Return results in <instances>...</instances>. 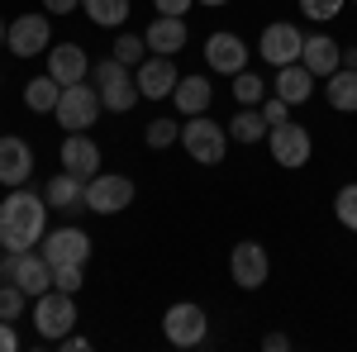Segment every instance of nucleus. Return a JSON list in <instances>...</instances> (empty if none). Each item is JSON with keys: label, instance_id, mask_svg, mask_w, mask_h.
<instances>
[{"label": "nucleus", "instance_id": "20", "mask_svg": "<svg viewBox=\"0 0 357 352\" xmlns=\"http://www.w3.org/2000/svg\"><path fill=\"white\" fill-rule=\"evenodd\" d=\"M272 95H281L286 105L296 109L314 95V72L305 62H291V67H276V82H272Z\"/></svg>", "mask_w": 357, "mask_h": 352}, {"label": "nucleus", "instance_id": "45", "mask_svg": "<svg viewBox=\"0 0 357 352\" xmlns=\"http://www.w3.org/2000/svg\"><path fill=\"white\" fill-rule=\"evenodd\" d=\"M353 5H357V0H353Z\"/></svg>", "mask_w": 357, "mask_h": 352}, {"label": "nucleus", "instance_id": "38", "mask_svg": "<svg viewBox=\"0 0 357 352\" xmlns=\"http://www.w3.org/2000/svg\"><path fill=\"white\" fill-rule=\"evenodd\" d=\"M191 5H195V0H153V10H158V15H186Z\"/></svg>", "mask_w": 357, "mask_h": 352}, {"label": "nucleus", "instance_id": "26", "mask_svg": "<svg viewBox=\"0 0 357 352\" xmlns=\"http://www.w3.org/2000/svg\"><path fill=\"white\" fill-rule=\"evenodd\" d=\"M82 10L91 15V24L100 29H119L129 20V0H82Z\"/></svg>", "mask_w": 357, "mask_h": 352}, {"label": "nucleus", "instance_id": "16", "mask_svg": "<svg viewBox=\"0 0 357 352\" xmlns=\"http://www.w3.org/2000/svg\"><path fill=\"white\" fill-rule=\"evenodd\" d=\"M143 38H148V53L176 57L181 48H186V38H191V29H186V15H158L153 24L143 29Z\"/></svg>", "mask_w": 357, "mask_h": 352}, {"label": "nucleus", "instance_id": "5", "mask_svg": "<svg viewBox=\"0 0 357 352\" xmlns=\"http://www.w3.org/2000/svg\"><path fill=\"white\" fill-rule=\"evenodd\" d=\"M33 328H38V338L43 343H57V338H67L72 328H77V300L67 296V291H43V296L33 300Z\"/></svg>", "mask_w": 357, "mask_h": 352}, {"label": "nucleus", "instance_id": "36", "mask_svg": "<svg viewBox=\"0 0 357 352\" xmlns=\"http://www.w3.org/2000/svg\"><path fill=\"white\" fill-rule=\"evenodd\" d=\"M262 119H267V129H276V124H286V119H291V105H286V100H281V95H272V91H267V100H262Z\"/></svg>", "mask_w": 357, "mask_h": 352}, {"label": "nucleus", "instance_id": "17", "mask_svg": "<svg viewBox=\"0 0 357 352\" xmlns=\"http://www.w3.org/2000/svg\"><path fill=\"white\" fill-rule=\"evenodd\" d=\"M205 62H210L215 72H224V77H234V72H243V67H248V43L238 38V33L220 29V33L205 38Z\"/></svg>", "mask_w": 357, "mask_h": 352}, {"label": "nucleus", "instance_id": "40", "mask_svg": "<svg viewBox=\"0 0 357 352\" xmlns=\"http://www.w3.org/2000/svg\"><path fill=\"white\" fill-rule=\"evenodd\" d=\"M43 10L48 15H72V10H82V0H43Z\"/></svg>", "mask_w": 357, "mask_h": 352}, {"label": "nucleus", "instance_id": "35", "mask_svg": "<svg viewBox=\"0 0 357 352\" xmlns=\"http://www.w3.org/2000/svg\"><path fill=\"white\" fill-rule=\"evenodd\" d=\"M86 267H77V262H67V267H53V286L57 291H67V296H77V291H82L86 281Z\"/></svg>", "mask_w": 357, "mask_h": 352}, {"label": "nucleus", "instance_id": "31", "mask_svg": "<svg viewBox=\"0 0 357 352\" xmlns=\"http://www.w3.org/2000/svg\"><path fill=\"white\" fill-rule=\"evenodd\" d=\"M143 143H148V148H172V143H181V124H176V119H153V124L143 129Z\"/></svg>", "mask_w": 357, "mask_h": 352}, {"label": "nucleus", "instance_id": "15", "mask_svg": "<svg viewBox=\"0 0 357 352\" xmlns=\"http://www.w3.org/2000/svg\"><path fill=\"white\" fill-rule=\"evenodd\" d=\"M33 176V148L20 134H0V186H24Z\"/></svg>", "mask_w": 357, "mask_h": 352}, {"label": "nucleus", "instance_id": "30", "mask_svg": "<svg viewBox=\"0 0 357 352\" xmlns=\"http://www.w3.org/2000/svg\"><path fill=\"white\" fill-rule=\"evenodd\" d=\"M114 82H129V67L119 62V57H100V62H91V86L96 91H105Z\"/></svg>", "mask_w": 357, "mask_h": 352}, {"label": "nucleus", "instance_id": "10", "mask_svg": "<svg viewBox=\"0 0 357 352\" xmlns=\"http://www.w3.org/2000/svg\"><path fill=\"white\" fill-rule=\"evenodd\" d=\"M5 48L15 57H38L53 48V24H48V10L43 15H15V24L5 33Z\"/></svg>", "mask_w": 357, "mask_h": 352}, {"label": "nucleus", "instance_id": "28", "mask_svg": "<svg viewBox=\"0 0 357 352\" xmlns=\"http://www.w3.org/2000/svg\"><path fill=\"white\" fill-rule=\"evenodd\" d=\"M267 91H272V86L262 82V77H257V72H234V100H238V105H262V100H267Z\"/></svg>", "mask_w": 357, "mask_h": 352}, {"label": "nucleus", "instance_id": "14", "mask_svg": "<svg viewBox=\"0 0 357 352\" xmlns=\"http://www.w3.org/2000/svg\"><path fill=\"white\" fill-rule=\"evenodd\" d=\"M43 57H48V77H53L57 86L91 82V57H86L82 43H53Z\"/></svg>", "mask_w": 357, "mask_h": 352}, {"label": "nucleus", "instance_id": "23", "mask_svg": "<svg viewBox=\"0 0 357 352\" xmlns=\"http://www.w3.org/2000/svg\"><path fill=\"white\" fill-rule=\"evenodd\" d=\"M324 100L338 114H357V67H338L333 77H324Z\"/></svg>", "mask_w": 357, "mask_h": 352}, {"label": "nucleus", "instance_id": "37", "mask_svg": "<svg viewBox=\"0 0 357 352\" xmlns=\"http://www.w3.org/2000/svg\"><path fill=\"white\" fill-rule=\"evenodd\" d=\"M0 352H20V333L10 319H0Z\"/></svg>", "mask_w": 357, "mask_h": 352}, {"label": "nucleus", "instance_id": "21", "mask_svg": "<svg viewBox=\"0 0 357 352\" xmlns=\"http://www.w3.org/2000/svg\"><path fill=\"white\" fill-rule=\"evenodd\" d=\"M301 62L314 72V77H333V72L343 67V43H338V38H329V33H314V38H305Z\"/></svg>", "mask_w": 357, "mask_h": 352}, {"label": "nucleus", "instance_id": "24", "mask_svg": "<svg viewBox=\"0 0 357 352\" xmlns=\"http://www.w3.org/2000/svg\"><path fill=\"white\" fill-rule=\"evenodd\" d=\"M234 143H267V119H262V109L257 105H238V114L224 124Z\"/></svg>", "mask_w": 357, "mask_h": 352}, {"label": "nucleus", "instance_id": "19", "mask_svg": "<svg viewBox=\"0 0 357 352\" xmlns=\"http://www.w3.org/2000/svg\"><path fill=\"white\" fill-rule=\"evenodd\" d=\"M43 195H48V205H53L57 215H67V219H77L86 210V181L72 176V171H57L53 181L43 186Z\"/></svg>", "mask_w": 357, "mask_h": 352}, {"label": "nucleus", "instance_id": "2", "mask_svg": "<svg viewBox=\"0 0 357 352\" xmlns=\"http://www.w3.org/2000/svg\"><path fill=\"white\" fill-rule=\"evenodd\" d=\"M229 129L224 124H215L210 114H191L186 124H181V148H186V158L200 167H220L224 153H229Z\"/></svg>", "mask_w": 357, "mask_h": 352}, {"label": "nucleus", "instance_id": "25", "mask_svg": "<svg viewBox=\"0 0 357 352\" xmlns=\"http://www.w3.org/2000/svg\"><path fill=\"white\" fill-rule=\"evenodd\" d=\"M57 95H62V86L43 72V77H33V82L24 86V105L33 109V114H53L57 109Z\"/></svg>", "mask_w": 357, "mask_h": 352}, {"label": "nucleus", "instance_id": "33", "mask_svg": "<svg viewBox=\"0 0 357 352\" xmlns=\"http://www.w3.org/2000/svg\"><path fill=\"white\" fill-rule=\"evenodd\" d=\"M24 300L29 296L15 286V281H0V319H10V324H15V319L24 314Z\"/></svg>", "mask_w": 357, "mask_h": 352}, {"label": "nucleus", "instance_id": "6", "mask_svg": "<svg viewBox=\"0 0 357 352\" xmlns=\"http://www.w3.org/2000/svg\"><path fill=\"white\" fill-rule=\"evenodd\" d=\"M162 333L172 348H200L210 338V314L195 300H176V305H167V314H162Z\"/></svg>", "mask_w": 357, "mask_h": 352}, {"label": "nucleus", "instance_id": "22", "mask_svg": "<svg viewBox=\"0 0 357 352\" xmlns=\"http://www.w3.org/2000/svg\"><path fill=\"white\" fill-rule=\"evenodd\" d=\"M210 100H215L210 77H181V82H176V91H172V105L181 109L186 119H191V114H210Z\"/></svg>", "mask_w": 357, "mask_h": 352}, {"label": "nucleus", "instance_id": "39", "mask_svg": "<svg viewBox=\"0 0 357 352\" xmlns=\"http://www.w3.org/2000/svg\"><path fill=\"white\" fill-rule=\"evenodd\" d=\"M53 348H62V352H86V348H91V338H82V333H67V338H57Z\"/></svg>", "mask_w": 357, "mask_h": 352}, {"label": "nucleus", "instance_id": "27", "mask_svg": "<svg viewBox=\"0 0 357 352\" xmlns=\"http://www.w3.org/2000/svg\"><path fill=\"white\" fill-rule=\"evenodd\" d=\"M138 100H143V91H138L134 77H129V82H114V86H105V91H100V105L110 109V114H129Z\"/></svg>", "mask_w": 357, "mask_h": 352}, {"label": "nucleus", "instance_id": "9", "mask_svg": "<svg viewBox=\"0 0 357 352\" xmlns=\"http://www.w3.org/2000/svg\"><path fill=\"white\" fill-rule=\"evenodd\" d=\"M229 276H234L238 291H262L267 276H272V257H267V247L252 243V238L234 243V252H229Z\"/></svg>", "mask_w": 357, "mask_h": 352}, {"label": "nucleus", "instance_id": "44", "mask_svg": "<svg viewBox=\"0 0 357 352\" xmlns=\"http://www.w3.org/2000/svg\"><path fill=\"white\" fill-rule=\"evenodd\" d=\"M0 257H5V243H0Z\"/></svg>", "mask_w": 357, "mask_h": 352}, {"label": "nucleus", "instance_id": "18", "mask_svg": "<svg viewBox=\"0 0 357 352\" xmlns=\"http://www.w3.org/2000/svg\"><path fill=\"white\" fill-rule=\"evenodd\" d=\"M62 171L91 181V176L100 171V148H96V138L91 134H67L62 138Z\"/></svg>", "mask_w": 357, "mask_h": 352}, {"label": "nucleus", "instance_id": "43", "mask_svg": "<svg viewBox=\"0 0 357 352\" xmlns=\"http://www.w3.org/2000/svg\"><path fill=\"white\" fill-rule=\"evenodd\" d=\"M200 5H229V0H200Z\"/></svg>", "mask_w": 357, "mask_h": 352}, {"label": "nucleus", "instance_id": "1", "mask_svg": "<svg viewBox=\"0 0 357 352\" xmlns=\"http://www.w3.org/2000/svg\"><path fill=\"white\" fill-rule=\"evenodd\" d=\"M43 234H48V195L15 186L0 200V243H5V252H29V247L43 243Z\"/></svg>", "mask_w": 357, "mask_h": 352}, {"label": "nucleus", "instance_id": "41", "mask_svg": "<svg viewBox=\"0 0 357 352\" xmlns=\"http://www.w3.org/2000/svg\"><path fill=\"white\" fill-rule=\"evenodd\" d=\"M262 348H267V352H286V348H291V338H286V333H267Z\"/></svg>", "mask_w": 357, "mask_h": 352}, {"label": "nucleus", "instance_id": "7", "mask_svg": "<svg viewBox=\"0 0 357 352\" xmlns=\"http://www.w3.org/2000/svg\"><path fill=\"white\" fill-rule=\"evenodd\" d=\"M134 181L129 176H119V171H96L91 181H86V210L91 215H119V210H129L134 205Z\"/></svg>", "mask_w": 357, "mask_h": 352}, {"label": "nucleus", "instance_id": "32", "mask_svg": "<svg viewBox=\"0 0 357 352\" xmlns=\"http://www.w3.org/2000/svg\"><path fill=\"white\" fill-rule=\"evenodd\" d=\"M333 215H338L343 229H353V234H357V181H348V186L333 195Z\"/></svg>", "mask_w": 357, "mask_h": 352}, {"label": "nucleus", "instance_id": "13", "mask_svg": "<svg viewBox=\"0 0 357 352\" xmlns=\"http://www.w3.org/2000/svg\"><path fill=\"white\" fill-rule=\"evenodd\" d=\"M134 82H138V91H143V100H172V91H176V82H181V72H176L172 57L148 53L134 67Z\"/></svg>", "mask_w": 357, "mask_h": 352}, {"label": "nucleus", "instance_id": "34", "mask_svg": "<svg viewBox=\"0 0 357 352\" xmlns=\"http://www.w3.org/2000/svg\"><path fill=\"white\" fill-rule=\"evenodd\" d=\"M343 5H348V0H301V15L314 20V24H324V20H338Z\"/></svg>", "mask_w": 357, "mask_h": 352}, {"label": "nucleus", "instance_id": "8", "mask_svg": "<svg viewBox=\"0 0 357 352\" xmlns=\"http://www.w3.org/2000/svg\"><path fill=\"white\" fill-rule=\"evenodd\" d=\"M267 153H272L276 167H286V171H301L305 162H310V153H314V138H310V129L305 124H276V129H267Z\"/></svg>", "mask_w": 357, "mask_h": 352}, {"label": "nucleus", "instance_id": "3", "mask_svg": "<svg viewBox=\"0 0 357 352\" xmlns=\"http://www.w3.org/2000/svg\"><path fill=\"white\" fill-rule=\"evenodd\" d=\"M0 281H15L29 300H38L43 291H53V262H48L38 247H29V252H5V257H0Z\"/></svg>", "mask_w": 357, "mask_h": 352}, {"label": "nucleus", "instance_id": "29", "mask_svg": "<svg viewBox=\"0 0 357 352\" xmlns=\"http://www.w3.org/2000/svg\"><path fill=\"white\" fill-rule=\"evenodd\" d=\"M110 57H119L124 67H138V62L148 57V38H143V33H119L114 48H110Z\"/></svg>", "mask_w": 357, "mask_h": 352}, {"label": "nucleus", "instance_id": "42", "mask_svg": "<svg viewBox=\"0 0 357 352\" xmlns=\"http://www.w3.org/2000/svg\"><path fill=\"white\" fill-rule=\"evenodd\" d=\"M5 33H10V24H5V20H0V48H5Z\"/></svg>", "mask_w": 357, "mask_h": 352}, {"label": "nucleus", "instance_id": "11", "mask_svg": "<svg viewBox=\"0 0 357 352\" xmlns=\"http://www.w3.org/2000/svg\"><path fill=\"white\" fill-rule=\"evenodd\" d=\"M38 252H43L53 267H67V262L86 267V262H91V234H82L77 224H62V229H53V234H43Z\"/></svg>", "mask_w": 357, "mask_h": 352}, {"label": "nucleus", "instance_id": "4", "mask_svg": "<svg viewBox=\"0 0 357 352\" xmlns=\"http://www.w3.org/2000/svg\"><path fill=\"white\" fill-rule=\"evenodd\" d=\"M100 91L91 82H77V86H62V95H57V124L67 129V134H86V129H96V119H100Z\"/></svg>", "mask_w": 357, "mask_h": 352}, {"label": "nucleus", "instance_id": "12", "mask_svg": "<svg viewBox=\"0 0 357 352\" xmlns=\"http://www.w3.org/2000/svg\"><path fill=\"white\" fill-rule=\"evenodd\" d=\"M301 48H305V33L296 24H286V20L267 24V29H262V38H257V57H267L272 67H291V62H301Z\"/></svg>", "mask_w": 357, "mask_h": 352}]
</instances>
